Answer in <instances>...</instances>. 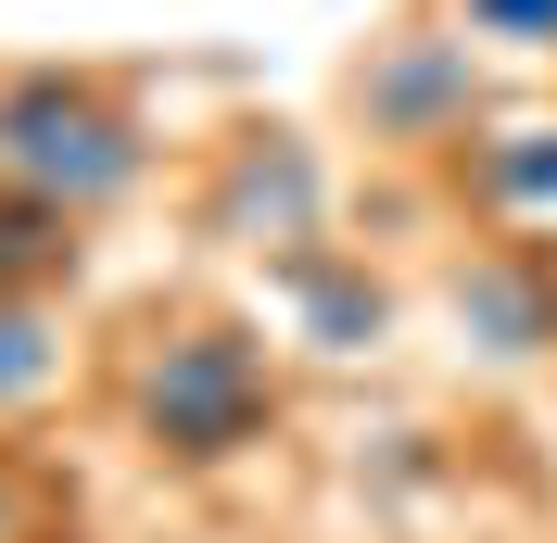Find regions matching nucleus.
<instances>
[{
  "label": "nucleus",
  "mask_w": 557,
  "mask_h": 543,
  "mask_svg": "<svg viewBox=\"0 0 557 543\" xmlns=\"http://www.w3.org/2000/svg\"><path fill=\"white\" fill-rule=\"evenodd\" d=\"M0 543H76V480L38 442H0Z\"/></svg>",
  "instance_id": "9d476101"
},
{
  "label": "nucleus",
  "mask_w": 557,
  "mask_h": 543,
  "mask_svg": "<svg viewBox=\"0 0 557 543\" xmlns=\"http://www.w3.org/2000/svg\"><path fill=\"white\" fill-rule=\"evenodd\" d=\"M444 26L507 64H557V0H444Z\"/></svg>",
  "instance_id": "9b49d317"
},
{
  "label": "nucleus",
  "mask_w": 557,
  "mask_h": 543,
  "mask_svg": "<svg viewBox=\"0 0 557 543\" xmlns=\"http://www.w3.org/2000/svg\"><path fill=\"white\" fill-rule=\"evenodd\" d=\"M267 304L292 316V341H305V354L355 367V354H381V341H393L406 291H393L355 240H305V253H278V266H267Z\"/></svg>",
  "instance_id": "423d86ee"
},
{
  "label": "nucleus",
  "mask_w": 557,
  "mask_h": 543,
  "mask_svg": "<svg viewBox=\"0 0 557 543\" xmlns=\"http://www.w3.org/2000/svg\"><path fill=\"white\" fill-rule=\"evenodd\" d=\"M330 139L292 127V114H228L203 139V165H190V240L215 253H242V266H278V253H305L330 240Z\"/></svg>",
  "instance_id": "20e7f679"
},
{
  "label": "nucleus",
  "mask_w": 557,
  "mask_h": 543,
  "mask_svg": "<svg viewBox=\"0 0 557 543\" xmlns=\"http://www.w3.org/2000/svg\"><path fill=\"white\" fill-rule=\"evenodd\" d=\"M482 114H494V76H482V51L444 26V13H393V26L355 38V64H343V139H368L381 165H444Z\"/></svg>",
  "instance_id": "7ed1b4c3"
},
{
  "label": "nucleus",
  "mask_w": 557,
  "mask_h": 543,
  "mask_svg": "<svg viewBox=\"0 0 557 543\" xmlns=\"http://www.w3.org/2000/svg\"><path fill=\"white\" fill-rule=\"evenodd\" d=\"M76 278H89V228L0 177V304H64Z\"/></svg>",
  "instance_id": "1a4fd4ad"
},
{
  "label": "nucleus",
  "mask_w": 557,
  "mask_h": 543,
  "mask_svg": "<svg viewBox=\"0 0 557 543\" xmlns=\"http://www.w3.org/2000/svg\"><path fill=\"white\" fill-rule=\"evenodd\" d=\"M444 190L482 228H545L557 215V114H482V127L444 152Z\"/></svg>",
  "instance_id": "0eeeda50"
},
{
  "label": "nucleus",
  "mask_w": 557,
  "mask_h": 543,
  "mask_svg": "<svg viewBox=\"0 0 557 543\" xmlns=\"http://www.w3.org/2000/svg\"><path fill=\"white\" fill-rule=\"evenodd\" d=\"M76 379H89V341L64 329V304H0V442H26Z\"/></svg>",
  "instance_id": "6e6552de"
},
{
  "label": "nucleus",
  "mask_w": 557,
  "mask_h": 543,
  "mask_svg": "<svg viewBox=\"0 0 557 543\" xmlns=\"http://www.w3.org/2000/svg\"><path fill=\"white\" fill-rule=\"evenodd\" d=\"M102 417L152 455L165 480H215L242 468V455H267L278 442V354L253 316L228 304H139L127 329L102 341Z\"/></svg>",
  "instance_id": "f257e3e1"
},
{
  "label": "nucleus",
  "mask_w": 557,
  "mask_h": 543,
  "mask_svg": "<svg viewBox=\"0 0 557 543\" xmlns=\"http://www.w3.org/2000/svg\"><path fill=\"white\" fill-rule=\"evenodd\" d=\"M152 165H165V139H152L127 76H102V64H0V177L26 203L102 228V215H127L152 190Z\"/></svg>",
  "instance_id": "f03ea898"
},
{
  "label": "nucleus",
  "mask_w": 557,
  "mask_h": 543,
  "mask_svg": "<svg viewBox=\"0 0 557 543\" xmlns=\"http://www.w3.org/2000/svg\"><path fill=\"white\" fill-rule=\"evenodd\" d=\"M444 329L456 354H482V367H557V240L545 228H494L469 240L444 266Z\"/></svg>",
  "instance_id": "39448f33"
}]
</instances>
